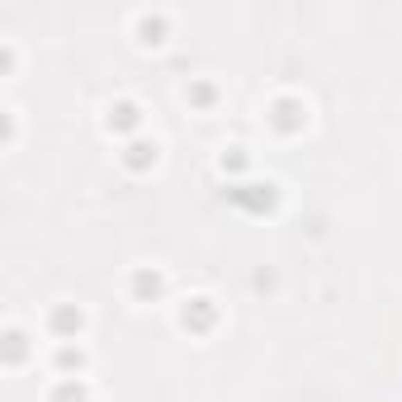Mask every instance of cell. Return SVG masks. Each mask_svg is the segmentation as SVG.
<instances>
[{"label":"cell","mask_w":402,"mask_h":402,"mask_svg":"<svg viewBox=\"0 0 402 402\" xmlns=\"http://www.w3.org/2000/svg\"><path fill=\"white\" fill-rule=\"evenodd\" d=\"M137 123V105H114L109 109V128H133Z\"/></svg>","instance_id":"6da1fadb"},{"label":"cell","mask_w":402,"mask_h":402,"mask_svg":"<svg viewBox=\"0 0 402 402\" xmlns=\"http://www.w3.org/2000/svg\"><path fill=\"white\" fill-rule=\"evenodd\" d=\"M147 161H157V142H133L128 147V166H147Z\"/></svg>","instance_id":"7a4b0ae2"},{"label":"cell","mask_w":402,"mask_h":402,"mask_svg":"<svg viewBox=\"0 0 402 402\" xmlns=\"http://www.w3.org/2000/svg\"><path fill=\"white\" fill-rule=\"evenodd\" d=\"M53 402H85V388L67 378V383H62V388H57V393H53Z\"/></svg>","instance_id":"3957f363"},{"label":"cell","mask_w":402,"mask_h":402,"mask_svg":"<svg viewBox=\"0 0 402 402\" xmlns=\"http://www.w3.org/2000/svg\"><path fill=\"white\" fill-rule=\"evenodd\" d=\"M53 326H57V331H80V313H71V308H62V313L53 317Z\"/></svg>","instance_id":"277c9868"},{"label":"cell","mask_w":402,"mask_h":402,"mask_svg":"<svg viewBox=\"0 0 402 402\" xmlns=\"http://www.w3.org/2000/svg\"><path fill=\"white\" fill-rule=\"evenodd\" d=\"M24 331H10V365H19V360H24Z\"/></svg>","instance_id":"5b68a950"}]
</instances>
